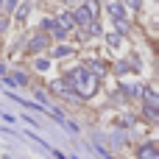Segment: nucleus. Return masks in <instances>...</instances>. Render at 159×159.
Wrapping results in <instances>:
<instances>
[{
  "mask_svg": "<svg viewBox=\"0 0 159 159\" xmlns=\"http://www.w3.org/2000/svg\"><path fill=\"white\" fill-rule=\"evenodd\" d=\"M73 3H75V0H73Z\"/></svg>",
  "mask_w": 159,
  "mask_h": 159,
  "instance_id": "obj_6",
  "label": "nucleus"
},
{
  "mask_svg": "<svg viewBox=\"0 0 159 159\" xmlns=\"http://www.w3.org/2000/svg\"><path fill=\"white\" fill-rule=\"evenodd\" d=\"M84 8H87L92 17H98V3H95V0H87V3H84Z\"/></svg>",
  "mask_w": 159,
  "mask_h": 159,
  "instance_id": "obj_4",
  "label": "nucleus"
},
{
  "mask_svg": "<svg viewBox=\"0 0 159 159\" xmlns=\"http://www.w3.org/2000/svg\"><path fill=\"white\" fill-rule=\"evenodd\" d=\"M137 157L140 159H159V151L154 145H143V148H137Z\"/></svg>",
  "mask_w": 159,
  "mask_h": 159,
  "instance_id": "obj_2",
  "label": "nucleus"
},
{
  "mask_svg": "<svg viewBox=\"0 0 159 159\" xmlns=\"http://www.w3.org/2000/svg\"><path fill=\"white\" fill-rule=\"evenodd\" d=\"M59 22H61V25H70V28L75 25V20H73L70 14H61V17H59Z\"/></svg>",
  "mask_w": 159,
  "mask_h": 159,
  "instance_id": "obj_5",
  "label": "nucleus"
},
{
  "mask_svg": "<svg viewBox=\"0 0 159 159\" xmlns=\"http://www.w3.org/2000/svg\"><path fill=\"white\" fill-rule=\"evenodd\" d=\"M70 78H73V84H70V89H75V92H78L81 98H89V95L95 92V87H98V84H95L98 78H95V75H89V73H87L84 67H78V70H73V75H70Z\"/></svg>",
  "mask_w": 159,
  "mask_h": 159,
  "instance_id": "obj_1",
  "label": "nucleus"
},
{
  "mask_svg": "<svg viewBox=\"0 0 159 159\" xmlns=\"http://www.w3.org/2000/svg\"><path fill=\"white\" fill-rule=\"evenodd\" d=\"M145 106H148V109H157V106H159V101H157V92H154L151 87L145 89Z\"/></svg>",
  "mask_w": 159,
  "mask_h": 159,
  "instance_id": "obj_3",
  "label": "nucleus"
}]
</instances>
